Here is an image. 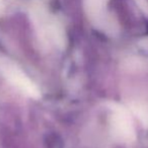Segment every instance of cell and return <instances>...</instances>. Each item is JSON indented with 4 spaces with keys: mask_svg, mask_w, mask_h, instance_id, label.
Here are the masks:
<instances>
[{
    "mask_svg": "<svg viewBox=\"0 0 148 148\" xmlns=\"http://www.w3.org/2000/svg\"><path fill=\"white\" fill-rule=\"evenodd\" d=\"M0 71L9 82L15 85L23 93L34 99L40 97V90L35 83L12 62L7 59H0Z\"/></svg>",
    "mask_w": 148,
    "mask_h": 148,
    "instance_id": "6da1fadb",
    "label": "cell"
},
{
    "mask_svg": "<svg viewBox=\"0 0 148 148\" xmlns=\"http://www.w3.org/2000/svg\"><path fill=\"white\" fill-rule=\"evenodd\" d=\"M114 115L112 119V128L113 133L117 138L126 141H131L135 138L133 126L130 121L128 113L122 107H117L114 109Z\"/></svg>",
    "mask_w": 148,
    "mask_h": 148,
    "instance_id": "7a4b0ae2",
    "label": "cell"
},
{
    "mask_svg": "<svg viewBox=\"0 0 148 148\" xmlns=\"http://www.w3.org/2000/svg\"><path fill=\"white\" fill-rule=\"evenodd\" d=\"M132 110L137 115L140 121L143 123V125L148 127V105L135 103V105H132Z\"/></svg>",
    "mask_w": 148,
    "mask_h": 148,
    "instance_id": "3957f363",
    "label": "cell"
}]
</instances>
